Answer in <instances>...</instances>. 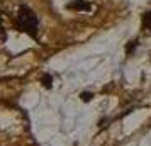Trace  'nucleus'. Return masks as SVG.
<instances>
[{"label":"nucleus","mask_w":151,"mask_h":146,"mask_svg":"<svg viewBox=\"0 0 151 146\" xmlns=\"http://www.w3.org/2000/svg\"><path fill=\"white\" fill-rule=\"evenodd\" d=\"M15 26L19 31L26 32L31 37H37V32H39V19L37 15L34 14L32 9H29L27 5H22L19 9V12L15 15Z\"/></svg>","instance_id":"nucleus-1"},{"label":"nucleus","mask_w":151,"mask_h":146,"mask_svg":"<svg viewBox=\"0 0 151 146\" xmlns=\"http://www.w3.org/2000/svg\"><path fill=\"white\" fill-rule=\"evenodd\" d=\"M66 9H70V10H83V12H87V10H90L92 9V4L90 2H87V0H71L70 4H66Z\"/></svg>","instance_id":"nucleus-2"},{"label":"nucleus","mask_w":151,"mask_h":146,"mask_svg":"<svg viewBox=\"0 0 151 146\" xmlns=\"http://www.w3.org/2000/svg\"><path fill=\"white\" fill-rule=\"evenodd\" d=\"M143 29L146 32H151V12L143 14Z\"/></svg>","instance_id":"nucleus-3"},{"label":"nucleus","mask_w":151,"mask_h":146,"mask_svg":"<svg viewBox=\"0 0 151 146\" xmlns=\"http://www.w3.org/2000/svg\"><path fill=\"white\" fill-rule=\"evenodd\" d=\"M41 82H42V85H44L46 88H51V87H53V77H51L49 73H44V75H42Z\"/></svg>","instance_id":"nucleus-4"},{"label":"nucleus","mask_w":151,"mask_h":146,"mask_svg":"<svg viewBox=\"0 0 151 146\" xmlns=\"http://www.w3.org/2000/svg\"><path fill=\"white\" fill-rule=\"evenodd\" d=\"M137 48V39L136 41H129V44H127V48H126V51H127V55H131L132 53V49Z\"/></svg>","instance_id":"nucleus-5"},{"label":"nucleus","mask_w":151,"mask_h":146,"mask_svg":"<svg viewBox=\"0 0 151 146\" xmlns=\"http://www.w3.org/2000/svg\"><path fill=\"white\" fill-rule=\"evenodd\" d=\"M5 29H4V24H2V14H0V41H5Z\"/></svg>","instance_id":"nucleus-6"},{"label":"nucleus","mask_w":151,"mask_h":146,"mask_svg":"<svg viewBox=\"0 0 151 146\" xmlns=\"http://www.w3.org/2000/svg\"><path fill=\"white\" fill-rule=\"evenodd\" d=\"M80 97H82L83 102H88L90 99H92V93H90V92H83V93L80 95Z\"/></svg>","instance_id":"nucleus-7"}]
</instances>
